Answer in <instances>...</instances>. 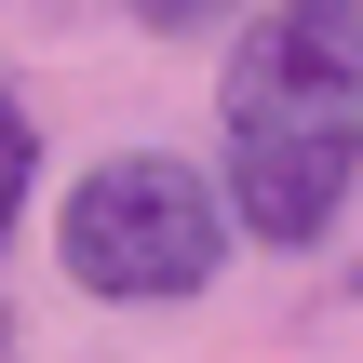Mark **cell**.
<instances>
[{"label": "cell", "mask_w": 363, "mask_h": 363, "mask_svg": "<svg viewBox=\"0 0 363 363\" xmlns=\"http://www.w3.org/2000/svg\"><path fill=\"white\" fill-rule=\"evenodd\" d=\"M363 175V0H283L229 54V216L323 242Z\"/></svg>", "instance_id": "1"}, {"label": "cell", "mask_w": 363, "mask_h": 363, "mask_svg": "<svg viewBox=\"0 0 363 363\" xmlns=\"http://www.w3.org/2000/svg\"><path fill=\"white\" fill-rule=\"evenodd\" d=\"M54 256H67L81 296H202L216 256H229V216H216V189H202L189 162L135 148V162H94V175L67 189Z\"/></svg>", "instance_id": "2"}, {"label": "cell", "mask_w": 363, "mask_h": 363, "mask_svg": "<svg viewBox=\"0 0 363 363\" xmlns=\"http://www.w3.org/2000/svg\"><path fill=\"white\" fill-rule=\"evenodd\" d=\"M27 175H40V121L0 94V242H13V216H27Z\"/></svg>", "instance_id": "3"}, {"label": "cell", "mask_w": 363, "mask_h": 363, "mask_svg": "<svg viewBox=\"0 0 363 363\" xmlns=\"http://www.w3.org/2000/svg\"><path fill=\"white\" fill-rule=\"evenodd\" d=\"M135 13H148V27H162V40H189V27H202V13H216V0H135Z\"/></svg>", "instance_id": "4"}, {"label": "cell", "mask_w": 363, "mask_h": 363, "mask_svg": "<svg viewBox=\"0 0 363 363\" xmlns=\"http://www.w3.org/2000/svg\"><path fill=\"white\" fill-rule=\"evenodd\" d=\"M0 363H13V337H0Z\"/></svg>", "instance_id": "5"}]
</instances>
